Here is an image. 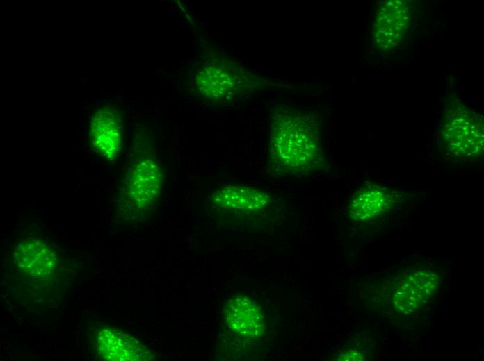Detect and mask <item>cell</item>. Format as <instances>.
I'll list each match as a JSON object with an SVG mask.
<instances>
[{"label": "cell", "mask_w": 484, "mask_h": 361, "mask_svg": "<svg viewBox=\"0 0 484 361\" xmlns=\"http://www.w3.org/2000/svg\"><path fill=\"white\" fill-rule=\"evenodd\" d=\"M269 165L282 176L312 173L323 164L318 125L311 112L277 108L271 117Z\"/></svg>", "instance_id": "6da1fadb"}, {"label": "cell", "mask_w": 484, "mask_h": 361, "mask_svg": "<svg viewBox=\"0 0 484 361\" xmlns=\"http://www.w3.org/2000/svg\"><path fill=\"white\" fill-rule=\"evenodd\" d=\"M193 83L201 96L214 103L233 101L273 85L271 81L220 53L200 62Z\"/></svg>", "instance_id": "7a4b0ae2"}, {"label": "cell", "mask_w": 484, "mask_h": 361, "mask_svg": "<svg viewBox=\"0 0 484 361\" xmlns=\"http://www.w3.org/2000/svg\"><path fill=\"white\" fill-rule=\"evenodd\" d=\"M164 174L154 155L144 151L127 165L117 191L116 205L127 221H138L156 205L163 191Z\"/></svg>", "instance_id": "3957f363"}, {"label": "cell", "mask_w": 484, "mask_h": 361, "mask_svg": "<svg viewBox=\"0 0 484 361\" xmlns=\"http://www.w3.org/2000/svg\"><path fill=\"white\" fill-rule=\"evenodd\" d=\"M414 19L413 7L408 1H385L377 8L372 39L380 51H390L403 43Z\"/></svg>", "instance_id": "277c9868"}, {"label": "cell", "mask_w": 484, "mask_h": 361, "mask_svg": "<svg viewBox=\"0 0 484 361\" xmlns=\"http://www.w3.org/2000/svg\"><path fill=\"white\" fill-rule=\"evenodd\" d=\"M443 133L444 142L454 153L471 156L483 149L481 118L467 108H454L445 119Z\"/></svg>", "instance_id": "5b68a950"}, {"label": "cell", "mask_w": 484, "mask_h": 361, "mask_svg": "<svg viewBox=\"0 0 484 361\" xmlns=\"http://www.w3.org/2000/svg\"><path fill=\"white\" fill-rule=\"evenodd\" d=\"M13 258L19 273L31 280L47 281L56 274L57 254L42 239L31 237L20 242L14 249Z\"/></svg>", "instance_id": "8992f818"}, {"label": "cell", "mask_w": 484, "mask_h": 361, "mask_svg": "<svg viewBox=\"0 0 484 361\" xmlns=\"http://www.w3.org/2000/svg\"><path fill=\"white\" fill-rule=\"evenodd\" d=\"M88 137L93 149L103 158H116L123 145L122 121L118 111L106 107L95 112L89 122Z\"/></svg>", "instance_id": "52a82bcc"}, {"label": "cell", "mask_w": 484, "mask_h": 361, "mask_svg": "<svg viewBox=\"0 0 484 361\" xmlns=\"http://www.w3.org/2000/svg\"><path fill=\"white\" fill-rule=\"evenodd\" d=\"M95 352L105 360H150L152 353L131 335L115 328L99 330L95 336Z\"/></svg>", "instance_id": "ba28073f"}, {"label": "cell", "mask_w": 484, "mask_h": 361, "mask_svg": "<svg viewBox=\"0 0 484 361\" xmlns=\"http://www.w3.org/2000/svg\"><path fill=\"white\" fill-rule=\"evenodd\" d=\"M223 313L227 326L238 336L256 339L263 335V312L251 298L241 294L234 296L225 303Z\"/></svg>", "instance_id": "9c48e42d"}, {"label": "cell", "mask_w": 484, "mask_h": 361, "mask_svg": "<svg viewBox=\"0 0 484 361\" xmlns=\"http://www.w3.org/2000/svg\"><path fill=\"white\" fill-rule=\"evenodd\" d=\"M439 278L436 274L417 271L396 287L394 304L398 312L410 314L422 308L437 290Z\"/></svg>", "instance_id": "30bf717a"}, {"label": "cell", "mask_w": 484, "mask_h": 361, "mask_svg": "<svg viewBox=\"0 0 484 361\" xmlns=\"http://www.w3.org/2000/svg\"><path fill=\"white\" fill-rule=\"evenodd\" d=\"M213 205L221 210L239 213H254L266 208L271 202L264 190L248 185L228 184L211 195Z\"/></svg>", "instance_id": "8fae6325"}, {"label": "cell", "mask_w": 484, "mask_h": 361, "mask_svg": "<svg viewBox=\"0 0 484 361\" xmlns=\"http://www.w3.org/2000/svg\"><path fill=\"white\" fill-rule=\"evenodd\" d=\"M387 196L380 189L364 188L358 192L350 202V217L357 221H364L379 215L387 205Z\"/></svg>", "instance_id": "7c38bea8"}, {"label": "cell", "mask_w": 484, "mask_h": 361, "mask_svg": "<svg viewBox=\"0 0 484 361\" xmlns=\"http://www.w3.org/2000/svg\"><path fill=\"white\" fill-rule=\"evenodd\" d=\"M355 353V352H353V351H347V352H346V353H345L346 355L343 357V360H362V357L360 356L359 355H354L353 354H354Z\"/></svg>", "instance_id": "4fadbf2b"}]
</instances>
